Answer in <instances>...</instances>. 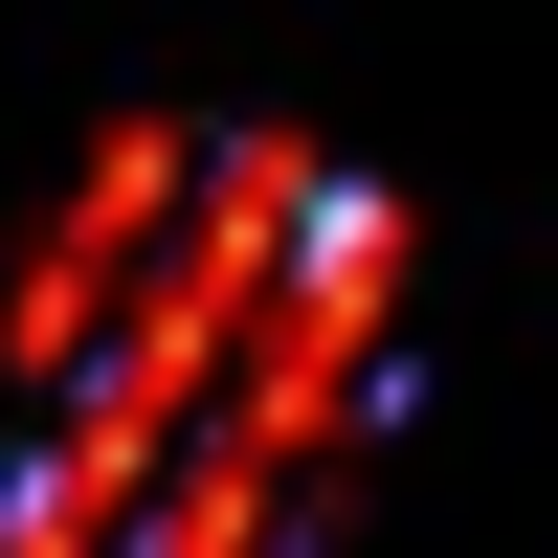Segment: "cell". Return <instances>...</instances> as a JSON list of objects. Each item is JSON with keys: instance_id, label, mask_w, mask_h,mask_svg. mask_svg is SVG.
<instances>
[{"instance_id": "6da1fadb", "label": "cell", "mask_w": 558, "mask_h": 558, "mask_svg": "<svg viewBox=\"0 0 558 558\" xmlns=\"http://www.w3.org/2000/svg\"><path fill=\"white\" fill-rule=\"evenodd\" d=\"M402 291H425V223L380 179H336L313 246H291V291H268V336H246V380H223V447H268L291 492L336 447H380L402 425Z\"/></svg>"}, {"instance_id": "7a4b0ae2", "label": "cell", "mask_w": 558, "mask_h": 558, "mask_svg": "<svg viewBox=\"0 0 558 558\" xmlns=\"http://www.w3.org/2000/svg\"><path fill=\"white\" fill-rule=\"evenodd\" d=\"M179 223H202V134H179V112H112V134L68 157V202L23 223V268H0V380H23V402H68L89 357L134 336V291H157V246H179Z\"/></svg>"}]
</instances>
